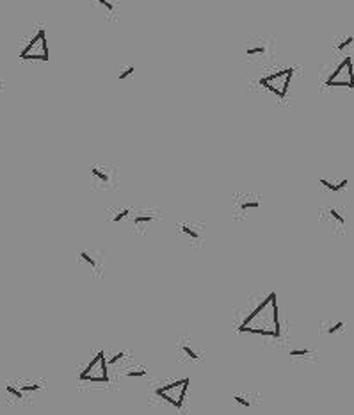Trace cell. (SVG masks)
<instances>
[{
    "label": "cell",
    "mask_w": 354,
    "mask_h": 415,
    "mask_svg": "<svg viewBox=\"0 0 354 415\" xmlns=\"http://www.w3.org/2000/svg\"><path fill=\"white\" fill-rule=\"evenodd\" d=\"M239 333L262 337V339H281V321H279V305L278 294L269 291L262 296L249 310H246L244 317L235 326Z\"/></svg>",
    "instance_id": "obj_1"
},
{
    "label": "cell",
    "mask_w": 354,
    "mask_h": 415,
    "mask_svg": "<svg viewBox=\"0 0 354 415\" xmlns=\"http://www.w3.org/2000/svg\"><path fill=\"white\" fill-rule=\"evenodd\" d=\"M80 383H89V385H109V362L103 349L94 351L93 356L86 362V366L79 371Z\"/></svg>",
    "instance_id": "obj_2"
},
{
    "label": "cell",
    "mask_w": 354,
    "mask_h": 415,
    "mask_svg": "<svg viewBox=\"0 0 354 415\" xmlns=\"http://www.w3.org/2000/svg\"><path fill=\"white\" fill-rule=\"evenodd\" d=\"M189 383H191V378L189 376L178 378V380H173L169 381V383L155 387L153 396H157L160 401H164V403H167L169 406H173L174 410L182 411L184 410L185 399H187Z\"/></svg>",
    "instance_id": "obj_3"
},
{
    "label": "cell",
    "mask_w": 354,
    "mask_h": 415,
    "mask_svg": "<svg viewBox=\"0 0 354 415\" xmlns=\"http://www.w3.org/2000/svg\"><path fill=\"white\" fill-rule=\"evenodd\" d=\"M292 79H294V68L286 66V68H281L274 73L264 75L258 80V84L271 94H274L278 100H285L288 96V91H290Z\"/></svg>",
    "instance_id": "obj_4"
},
{
    "label": "cell",
    "mask_w": 354,
    "mask_h": 415,
    "mask_svg": "<svg viewBox=\"0 0 354 415\" xmlns=\"http://www.w3.org/2000/svg\"><path fill=\"white\" fill-rule=\"evenodd\" d=\"M20 59L22 61H41L46 63L50 59V48H48V39H46V30L38 29L34 34L30 36L27 45L20 52Z\"/></svg>",
    "instance_id": "obj_5"
},
{
    "label": "cell",
    "mask_w": 354,
    "mask_h": 415,
    "mask_svg": "<svg viewBox=\"0 0 354 415\" xmlns=\"http://www.w3.org/2000/svg\"><path fill=\"white\" fill-rule=\"evenodd\" d=\"M326 86L336 89H354V65L350 57H343L335 72L326 79Z\"/></svg>",
    "instance_id": "obj_6"
},
{
    "label": "cell",
    "mask_w": 354,
    "mask_h": 415,
    "mask_svg": "<svg viewBox=\"0 0 354 415\" xmlns=\"http://www.w3.org/2000/svg\"><path fill=\"white\" fill-rule=\"evenodd\" d=\"M176 234L184 239L185 242H189L191 246L198 248L203 244L205 241V227L201 223L196 221H182L176 225Z\"/></svg>",
    "instance_id": "obj_7"
},
{
    "label": "cell",
    "mask_w": 354,
    "mask_h": 415,
    "mask_svg": "<svg viewBox=\"0 0 354 415\" xmlns=\"http://www.w3.org/2000/svg\"><path fill=\"white\" fill-rule=\"evenodd\" d=\"M79 262L82 264L84 269L91 273L94 276H102L103 273V255L98 251V249H93V248H87L79 251Z\"/></svg>",
    "instance_id": "obj_8"
},
{
    "label": "cell",
    "mask_w": 354,
    "mask_h": 415,
    "mask_svg": "<svg viewBox=\"0 0 354 415\" xmlns=\"http://www.w3.org/2000/svg\"><path fill=\"white\" fill-rule=\"evenodd\" d=\"M260 209V198L253 193H241L233 196V216L235 218H246L251 211Z\"/></svg>",
    "instance_id": "obj_9"
},
{
    "label": "cell",
    "mask_w": 354,
    "mask_h": 415,
    "mask_svg": "<svg viewBox=\"0 0 354 415\" xmlns=\"http://www.w3.org/2000/svg\"><path fill=\"white\" fill-rule=\"evenodd\" d=\"M176 353L180 355V358H185L187 362H200L203 358V351L198 349L191 337H180L176 340Z\"/></svg>",
    "instance_id": "obj_10"
},
{
    "label": "cell",
    "mask_w": 354,
    "mask_h": 415,
    "mask_svg": "<svg viewBox=\"0 0 354 415\" xmlns=\"http://www.w3.org/2000/svg\"><path fill=\"white\" fill-rule=\"evenodd\" d=\"M158 218V214L153 209H139V211H132L130 214V221L136 232H144L151 223Z\"/></svg>",
    "instance_id": "obj_11"
},
{
    "label": "cell",
    "mask_w": 354,
    "mask_h": 415,
    "mask_svg": "<svg viewBox=\"0 0 354 415\" xmlns=\"http://www.w3.org/2000/svg\"><path fill=\"white\" fill-rule=\"evenodd\" d=\"M91 180L96 189H109L114 184V173L107 166H93L91 168Z\"/></svg>",
    "instance_id": "obj_12"
},
{
    "label": "cell",
    "mask_w": 354,
    "mask_h": 415,
    "mask_svg": "<svg viewBox=\"0 0 354 415\" xmlns=\"http://www.w3.org/2000/svg\"><path fill=\"white\" fill-rule=\"evenodd\" d=\"M93 4L98 8V11L102 15H105L107 18H114L117 13V8H120V2L117 0H93Z\"/></svg>",
    "instance_id": "obj_13"
},
{
    "label": "cell",
    "mask_w": 354,
    "mask_h": 415,
    "mask_svg": "<svg viewBox=\"0 0 354 415\" xmlns=\"http://www.w3.org/2000/svg\"><path fill=\"white\" fill-rule=\"evenodd\" d=\"M134 209L132 207H117V209H112V211L107 212V221L112 223V225H117V223L125 221V219L130 218V214H132Z\"/></svg>",
    "instance_id": "obj_14"
},
{
    "label": "cell",
    "mask_w": 354,
    "mask_h": 415,
    "mask_svg": "<svg viewBox=\"0 0 354 415\" xmlns=\"http://www.w3.org/2000/svg\"><path fill=\"white\" fill-rule=\"evenodd\" d=\"M326 216H328L329 225H331L335 230H342V228L345 227V216H343L338 209L329 207L328 211H326Z\"/></svg>",
    "instance_id": "obj_15"
},
{
    "label": "cell",
    "mask_w": 354,
    "mask_h": 415,
    "mask_svg": "<svg viewBox=\"0 0 354 415\" xmlns=\"http://www.w3.org/2000/svg\"><path fill=\"white\" fill-rule=\"evenodd\" d=\"M319 184L322 185V187L328 189V191H331V193H340V191L347 189L349 180H347V178H338V180H333V178H320Z\"/></svg>",
    "instance_id": "obj_16"
},
{
    "label": "cell",
    "mask_w": 354,
    "mask_h": 415,
    "mask_svg": "<svg viewBox=\"0 0 354 415\" xmlns=\"http://www.w3.org/2000/svg\"><path fill=\"white\" fill-rule=\"evenodd\" d=\"M343 330H345V323H343L342 319H338V321H326L320 325V332L328 337L336 335V333L343 332Z\"/></svg>",
    "instance_id": "obj_17"
},
{
    "label": "cell",
    "mask_w": 354,
    "mask_h": 415,
    "mask_svg": "<svg viewBox=\"0 0 354 415\" xmlns=\"http://www.w3.org/2000/svg\"><path fill=\"white\" fill-rule=\"evenodd\" d=\"M246 56H248L249 59H264V57L267 56V45L262 41L251 43V45H248V48H246Z\"/></svg>",
    "instance_id": "obj_18"
},
{
    "label": "cell",
    "mask_w": 354,
    "mask_h": 415,
    "mask_svg": "<svg viewBox=\"0 0 354 415\" xmlns=\"http://www.w3.org/2000/svg\"><path fill=\"white\" fill-rule=\"evenodd\" d=\"M41 389H43V385L39 383V381H25V383H20L18 385V390L25 396V399H30L32 394L39 392Z\"/></svg>",
    "instance_id": "obj_19"
},
{
    "label": "cell",
    "mask_w": 354,
    "mask_h": 415,
    "mask_svg": "<svg viewBox=\"0 0 354 415\" xmlns=\"http://www.w3.org/2000/svg\"><path fill=\"white\" fill-rule=\"evenodd\" d=\"M231 399H233L235 404H239V406L244 408V410H249V408H253V404H255L253 396L248 392H235L233 396H231Z\"/></svg>",
    "instance_id": "obj_20"
},
{
    "label": "cell",
    "mask_w": 354,
    "mask_h": 415,
    "mask_svg": "<svg viewBox=\"0 0 354 415\" xmlns=\"http://www.w3.org/2000/svg\"><path fill=\"white\" fill-rule=\"evenodd\" d=\"M315 353H313L312 349H308V347H294V349L288 351V356L290 358H310V356H313Z\"/></svg>",
    "instance_id": "obj_21"
},
{
    "label": "cell",
    "mask_w": 354,
    "mask_h": 415,
    "mask_svg": "<svg viewBox=\"0 0 354 415\" xmlns=\"http://www.w3.org/2000/svg\"><path fill=\"white\" fill-rule=\"evenodd\" d=\"M123 376L125 378H144V376H148V369L146 367H137V369L132 367V369L125 371Z\"/></svg>",
    "instance_id": "obj_22"
},
{
    "label": "cell",
    "mask_w": 354,
    "mask_h": 415,
    "mask_svg": "<svg viewBox=\"0 0 354 415\" xmlns=\"http://www.w3.org/2000/svg\"><path fill=\"white\" fill-rule=\"evenodd\" d=\"M134 73H136V66H134V65H127V66H123V68L120 70V73H117V79H120V80H127V79H130Z\"/></svg>",
    "instance_id": "obj_23"
},
{
    "label": "cell",
    "mask_w": 354,
    "mask_h": 415,
    "mask_svg": "<svg viewBox=\"0 0 354 415\" xmlns=\"http://www.w3.org/2000/svg\"><path fill=\"white\" fill-rule=\"evenodd\" d=\"M125 355H127L125 351H120V353H114V355H110L109 358H107V362H109V366H116V364L120 362V360H123V358H125Z\"/></svg>",
    "instance_id": "obj_24"
},
{
    "label": "cell",
    "mask_w": 354,
    "mask_h": 415,
    "mask_svg": "<svg viewBox=\"0 0 354 415\" xmlns=\"http://www.w3.org/2000/svg\"><path fill=\"white\" fill-rule=\"evenodd\" d=\"M352 43H354L352 36H349V38H345V39H343L342 43H340L338 46H336V50H338V52H342V50H345L347 46H350V45H352Z\"/></svg>",
    "instance_id": "obj_25"
},
{
    "label": "cell",
    "mask_w": 354,
    "mask_h": 415,
    "mask_svg": "<svg viewBox=\"0 0 354 415\" xmlns=\"http://www.w3.org/2000/svg\"><path fill=\"white\" fill-rule=\"evenodd\" d=\"M352 39H354V36H352Z\"/></svg>",
    "instance_id": "obj_26"
}]
</instances>
